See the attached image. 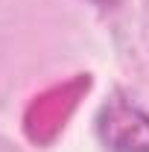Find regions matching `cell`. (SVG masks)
Here are the masks:
<instances>
[{
	"instance_id": "7a4b0ae2",
	"label": "cell",
	"mask_w": 149,
	"mask_h": 152,
	"mask_svg": "<svg viewBox=\"0 0 149 152\" xmlns=\"http://www.w3.org/2000/svg\"><path fill=\"white\" fill-rule=\"evenodd\" d=\"M93 3H99V6H117L120 0H93Z\"/></svg>"
},
{
	"instance_id": "6da1fadb",
	"label": "cell",
	"mask_w": 149,
	"mask_h": 152,
	"mask_svg": "<svg viewBox=\"0 0 149 152\" xmlns=\"http://www.w3.org/2000/svg\"><path fill=\"white\" fill-rule=\"evenodd\" d=\"M96 134L108 152H149V114L114 96L99 108Z\"/></svg>"
}]
</instances>
